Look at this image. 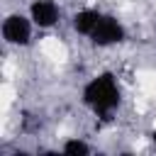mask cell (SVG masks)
<instances>
[{
  "label": "cell",
  "instance_id": "cell-1",
  "mask_svg": "<svg viewBox=\"0 0 156 156\" xmlns=\"http://www.w3.org/2000/svg\"><path fill=\"white\" fill-rule=\"evenodd\" d=\"M80 102L95 117L110 119L122 105V88H119L117 76L110 73V71H102V73L93 76L80 90Z\"/></svg>",
  "mask_w": 156,
  "mask_h": 156
},
{
  "label": "cell",
  "instance_id": "cell-2",
  "mask_svg": "<svg viewBox=\"0 0 156 156\" xmlns=\"http://www.w3.org/2000/svg\"><path fill=\"white\" fill-rule=\"evenodd\" d=\"M34 29H37V24L32 22V17L27 12H10V15H5V20L0 24L2 41L15 49L29 46L34 39Z\"/></svg>",
  "mask_w": 156,
  "mask_h": 156
},
{
  "label": "cell",
  "instance_id": "cell-3",
  "mask_svg": "<svg viewBox=\"0 0 156 156\" xmlns=\"http://www.w3.org/2000/svg\"><path fill=\"white\" fill-rule=\"evenodd\" d=\"M88 41L98 49H112V46H119L127 41V27L124 22L117 17V15H110L105 12L98 22V27L93 29V34L88 37Z\"/></svg>",
  "mask_w": 156,
  "mask_h": 156
},
{
  "label": "cell",
  "instance_id": "cell-4",
  "mask_svg": "<svg viewBox=\"0 0 156 156\" xmlns=\"http://www.w3.org/2000/svg\"><path fill=\"white\" fill-rule=\"evenodd\" d=\"M27 15L37 24V29H54L63 20V10H61L58 0H29Z\"/></svg>",
  "mask_w": 156,
  "mask_h": 156
},
{
  "label": "cell",
  "instance_id": "cell-5",
  "mask_svg": "<svg viewBox=\"0 0 156 156\" xmlns=\"http://www.w3.org/2000/svg\"><path fill=\"white\" fill-rule=\"evenodd\" d=\"M105 12L102 10H98V7H80V10H76L73 15H71V29L78 34V37H90L93 34V29L98 27V22H100V17H102Z\"/></svg>",
  "mask_w": 156,
  "mask_h": 156
},
{
  "label": "cell",
  "instance_id": "cell-6",
  "mask_svg": "<svg viewBox=\"0 0 156 156\" xmlns=\"http://www.w3.org/2000/svg\"><path fill=\"white\" fill-rule=\"evenodd\" d=\"M58 151L66 154V156H88V154H93V144L85 141V139H80V136H68L58 146Z\"/></svg>",
  "mask_w": 156,
  "mask_h": 156
},
{
  "label": "cell",
  "instance_id": "cell-7",
  "mask_svg": "<svg viewBox=\"0 0 156 156\" xmlns=\"http://www.w3.org/2000/svg\"><path fill=\"white\" fill-rule=\"evenodd\" d=\"M149 141L156 146V129H151V132H149Z\"/></svg>",
  "mask_w": 156,
  "mask_h": 156
}]
</instances>
